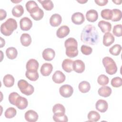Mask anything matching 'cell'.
<instances>
[{
	"instance_id": "1",
	"label": "cell",
	"mask_w": 122,
	"mask_h": 122,
	"mask_svg": "<svg viewBox=\"0 0 122 122\" xmlns=\"http://www.w3.org/2000/svg\"><path fill=\"white\" fill-rule=\"evenodd\" d=\"M81 39L83 43L86 44H97L99 41V36L96 28L91 24L85 26L81 33Z\"/></svg>"
},
{
	"instance_id": "2",
	"label": "cell",
	"mask_w": 122,
	"mask_h": 122,
	"mask_svg": "<svg viewBox=\"0 0 122 122\" xmlns=\"http://www.w3.org/2000/svg\"><path fill=\"white\" fill-rule=\"evenodd\" d=\"M17 28V22L13 18H9L0 26L1 33L6 36H10Z\"/></svg>"
},
{
	"instance_id": "3",
	"label": "cell",
	"mask_w": 122,
	"mask_h": 122,
	"mask_svg": "<svg viewBox=\"0 0 122 122\" xmlns=\"http://www.w3.org/2000/svg\"><path fill=\"white\" fill-rule=\"evenodd\" d=\"M102 63L105 68L106 72L110 74L113 75L117 71V67L114 60L110 57H105L102 59Z\"/></svg>"
},
{
	"instance_id": "4",
	"label": "cell",
	"mask_w": 122,
	"mask_h": 122,
	"mask_svg": "<svg viewBox=\"0 0 122 122\" xmlns=\"http://www.w3.org/2000/svg\"><path fill=\"white\" fill-rule=\"evenodd\" d=\"M18 86L21 92L27 96L30 95L34 91L33 86L30 84L25 80L21 79L19 80L18 82Z\"/></svg>"
},
{
	"instance_id": "5",
	"label": "cell",
	"mask_w": 122,
	"mask_h": 122,
	"mask_svg": "<svg viewBox=\"0 0 122 122\" xmlns=\"http://www.w3.org/2000/svg\"><path fill=\"white\" fill-rule=\"evenodd\" d=\"M59 92L62 97L64 98H69L72 95L73 92V89L71 85L65 84L62 85L60 88Z\"/></svg>"
},
{
	"instance_id": "6",
	"label": "cell",
	"mask_w": 122,
	"mask_h": 122,
	"mask_svg": "<svg viewBox=\"0 0 122 122\" xmlns=\"http://www.w3.org/2000/svg\"><path fill=\"white\" fill-rule=\"evenodd\" d=\"M20 28L21 30L28 31L30 29L32 26V22L28 17H23L20 21Z\"/></svg>"
},
{
	"instance_id": "7",
	"label": "cell",
	"mask_w": 122,
	"mask_h": 122,
	"mask_svg": "<svg viewBox=\"0 0 122 122\" xmlns=\"http://www.w3.org/2000/svg\"><path fill=\"white\" fill-rule=\"evenodd\" d=\"M25 120L29 122H35L39 118L38 113L34 111L30 110L27 111L24 115Z\"/></svg>"
},
{
	"instance_id": "8",
	"label": "cell",
	"mask_w": 122,
	"mask_h": 122,
	"mask_svg": "<svg viewBox=\"0 0 122 122\" xmlns=\"http://www.w3.org/2000/svg\"><path fill=\"white\" fill-rule=\"evenodd\" d=\"M73 70L78 73L83 72L85 70V64L83 61L80 60H76L73 62Z\"/></svg>"
},
{
	"instance_id": "9",
	"label": "cell",
	"mask_w": 122,
	"mask_h": 122,
	"mask_svg": "<svg viewBox=\"0 0 122 122\" xmlns=\"http://www.w3.org/2000/svg\"><path fill=\"white\" fill-rule=\"evenodd\" d=\"M72 22L76 25H80L83 23L85 20V18L83 14L80 12H77L72 14L71 16Z\"/></svg>"
},
{
	"instance_id": "10",
	"label": "cell",
	"mask_w": 122,
	"mask_h": 122,
	"mask_svg": "<svg viewBox=\"0 0 122 122\" xmlns=\"http://www.w3.org/2000/svg\"><path fill=\"white\" fill-rule=\"evenodd\" d=\"M30 14V16L35 20H41L44 16L43 11L39 6L33 10Z\"/></svg>"
},
{
	"instance_id": "11",
	"label": "cell",
	"mask_w": 122,
	"mask_h": 122,
	"mask_svg": "<svg viewBox=\"0 0 122 122\" xmlns=\"http://www.w3.org/2000/svg\"><path fill=\"white\" fill-rule=\"evenodd\" d=\"M65 76L64 73L60 71H56L52 75V79L53 81L58 84L63 82L65 80Z\"/></svg>"
},
{
	"instance_id": "12",
	"label": "cell",
	"mask_w": 122,
	"mask_h": 122,
	"mask_svg": "<svg viewBox=\"0 0 122 122\" xmlns=\"http://www.w3.org/2000/svg\"><path fill=\"white\" fill-rule=\"evenodd\" d=\"M43 58L46 61H51L52 60L55 56V51L51 48H47L42 52Z\"/></svg>"
},
{
	"instance_id": "13",
	"label": "cell",
	"mask_w": 122,
	"mask_h": 122,
	"mask_svg": "<svg viewBox=\"0 0 122 122\" xmlns=\"http://www.w3.org/2000/svg\"><path fill=\"white\" fill-rule=\"evenodd\" d=\"M53 70V66L51 63H44L41 68L40 71L41 74L44 76H49Z\"/></svg>"
},
{
	"instance_id": "14",
	"label": "cell",
	"mask_w": 122,
	"mask_h": 122,
	"mask_svg": "<svg viewBox=\"0 0 122 122\" xmlns=\"http://www.w3.org/2000/svg\"><path fill=\"white\" fill-rule=\"evenodd\" d=\"M70 30L66 25H62L56 31V35L59 38H63L67 36L70 33Z\"/></svg>"
},
{
	"instance_id": "15",
	"label": "cell",
	"mask_w": 122,
	"mask_h": 122,
	"mask_svg": "<svg viewBox=\"0 0 122 122\" xmlns=\"http://www.w3.org/2000/svg\"><path fill=\"white\" fill-rule=\"evenodd\" d=\"M96 109L101 112H105L108 109V104L107 102L104 100H99L95 104Z\"/></svg>"
},
{
	"instance_id": "16",
	"label": "cell",
	"mask_w": 122,
	"mask_h": 122,
	"mask_svg": "<svg viewBox=\"0 0 122 122\" xmlns=\"http://www.w3.org/2000/svg\"><path fill=\"white\" fill-rule=\"evenodd\" d=\"M62 21L61 16L57 13H55L51 15L50 19V23L52 27H57L60 25Z\"/></svg>"
},
{
	"instance_id": "17",
	"label": "cell",
	"mask_w": 122,
	"mask_h": 122,
	"mask_svg": "<svg viewBox=\"0 0 122 122\" xmlns=\"http://www.w3.org/2000/svg\"><path fill=\"white\" fill-rule=\"evenodd\" d=\"M114 37L111 33L106 32L103 37V44L106 47H108L114 42Z\"/></svg>"
},
{
	"instance_id": "18",
	"label": "cell",
	"mask_w": 122,
	"mask_h": 122,
	"mask_svg": "<svg viewBox=\"0 0 122 122\" xmlns=\"http://www.w3.org/2000/svg\"><path fill=\"white\" fill-rule=\"evenodd\" d=\"M86 18L87 20L89 22H95L98 18V12L95 10H90L86 13Z\"/></svg>"
},
{
	"instance_id": "19",
	"label": "cell",
	"mask_w": 122,
	"mask_h": 122,
	"mask_svg": "<svg viewBox=\"0 0 122 122\" xmlns=\"http://www.w3.org/2000/svg\"><path fill=\"white\" fill-rule=\"evenodd\" d=\"M98 27L101 29L103 33H106L110 31L112 29L111 23L105 20H100L98 24Z\"/></svg>"
},
{
	"instance_id": "20",
	"label": "cell",
	"mask_w": 122,
	"mask_h": 122,
	"mask_svg": "<svg viewBox=\"0 0 122 122\" xmlns=\"http://www.w3.org/2000/svg\"><path fill=\"white\" fill-rule=\"evenodd\" d=\"M28 105V100L25 97L20 96L16 101L15 106L20 110H23L27 107Z\"/></svg>"
},
{
	"instance_id": "21",
	"label": "cell",
	"mask_w": 122,
	"mask_h": 122,
	"mask_svg": "<svg viewBox=\"0 0 122 122\" xmlns=\"http://www.w3.org/2000/svg\"><path fill=\"white\" fill-rule=\"evenodd\" d=\"M39 62L38 61L34 59L29 60L26 65L27 71H37L39 68Z\"/></svg>"
},
{
	"instance_id": "22",
	"label": "cell",
	"mask_w": 122,
	"mask_h": 122,
	"mask_svg": "<svg viewBox=\"0 0 122 122\" xmlns=\"http://www.w3.org/2000/svg\"><path fill=\"white\" fill-rule=\"evenodd\" d=\"M73 61L69 59L64 60L62 63V68L63 70L68 73L71 72L73 70Z\"/></svg>"
},
{
	"instance_id": "23",
	"label": "cell",
	"mask_w": 122,
	"mask_h": 122,
	"mask_svg": "<svg viewBox=\"0 0 122 122\" xmlns=\"http://www.w3.org/2000/svg\"><path fill=\"white\" fill-rule=\"evenodd\" d=\"M112 92V89L110 87L107 86H102L99 89L98 93L101 96L107 97L111 95Z\"/></svg>"
},
{
	"instance_id": "24",
	"label": "cell",
	"mask_w": 122,
	"mask_h": 122,
	"mask_svg": "<svg viewBox=\"0 0 122 122\" xmlns=\"http://www.w3.org/2000/svg\"><path fill=\"white\" fill-rule=\"evenodd\" d=\"M66 54L70 58H74L78 54V47L69 46L66 48Z\"/></svg>"
},
{
	"instance_id": "25",
	"label": "cell",
	"mask_w": 122,
	"mask_h": 122,
	"mask_svg": "<svg viewBox=\"0 0 122 122\" xmlns=\"http://www.w3.org/2000/svg\"><path fill=\"white\" fill-rule=\"evenodd\" d=\"M14 78L10 74H6L3 79L4 85L7 87H12L14 83Z\"/></svg>"
},
{
	"instance_id": "26",
	"label": "cell",
	"mask_w": 122,
	"mask_h": 122,
	"mask_svg": "<svg viewBox=\"0 0 122 122\" xmlns=\"http://www.w3.org/2000/svg\"><path fill=\"white\" fill-rule=\"evenodd\" d=\"M20 41L21 44L25 47L29 46L31 42V38L28 33H23L20 38Z\"/></svg>"
},
{
	"instance_id": "27",
	"label": "cell",
	"mask_w": 122,
	"mask_h": 122,
	"mask_svg": "<svg viewBox=\"0 0 122 122\" xmlns=\"http://www.w3.org/2000/svg\"><path fill=\"white\" fill-rule=\"evenodd\" d=\"M24 13V9L22 5H17L15 6L12 10V14L15 17H20Z\"/></svg>"
},
{
	"instance_id": "28",
	"label": "cell",
	"mask_w": 122,
	"mask_h": 122,
	"mask_svg": "<svg viewBox=\"0 0 122 122\" xmlns=\"http://www.w3.org/2000/svg\"><path fill=\"white\" fill-rule=\"evenodd\" d=\"M6 54L8 58L11 60H13L17 57L18 51L15 48L11 47L6 49Z\"/></svg>"
},
{
	"instance_id": "29",
	"label": "cell",
	"mask_w": 122,
	"mask_h": 122,
	"mask_svg": "<svg viewBox=\"0 0 122 122\" xmlns=\"http://www.w3.org/2000/svg\"><path fill=\"white\" fill-rule=\"evenodd\" d=\"M79 91L82 93L88 92L91 89V85L89 82L84 81L81 82L78 86Z\"/></svg>"
},
{
	"instance_id": "30",
	"label": "cell",
	"mask_w": 122,
	"mask_h": 122,
	"mask_svg": "<svg viewBox=\"0 0 122 122\" xmlns=\"http://www.w3.org/2000/svg\"><path fill=\"white\" fill-rule=\"evenodd\" d=\"M53 119L56 122H67L68 117L63 113H55L53 116Z\"/></svg>"
},
{
	"instance_id": "31",
	"label": "cell",
	"mask_w": 122,
	"mask_h": 122,
	"mask_svg": "<svg viewBox=\"0 0 122 122\" xmlns=\"http://www.w3.org/2000/svg\"><path fill=\"white\" fill-rule=\"evenodd\" d=\"M25 76L31 81H36L39 78V73L37 71H26Z\"/></svg>"
},
{
	"instance_id": "32",
	"label": "cell",
	"mask_w": 122,
	"mask_h": 122,
	"mask_svg": "<svg viewBox=\"0 0 122 122\" xmlns=\"http://www.w3.org/2000/svg\"><path fill=\"white\" fill-rule=\"evenodd\" d=\"M88 121L89 122H97L101 118L100 114L94 111H90L88 114Z\"/></svg>"
},
{
	"instance_id": "33",
	"label": "cell",
	"mask_w": 122,
	"mask_h": 122,
	"mask_svg": "<svg viewBox=\"0 0 122 122\" xmlns=\"http://www.w3.org/2000/svg\"><path fill=\"white\" fill-rule=\"evenodd\" d=\"M101 17L105 20H112V10L105 9L102 10L101 12Z\"/></svg>"
},
{
	"instance_id": "34",
	"label": "cell",
	"mask_w": 122,
	"mask_h": 122,
	"mask_svg": "<svg viewBox=\"0 0 122 122\" xmlns=\"http://www.w3.org/2000/svg\"><path fill=\"white\" fill-rule=\"evenodd\" d=\"M112 21H118L121 20L122 19V11L117 9H114L112 10Z\"/></svg>"
},
{
	"instance_id": "35",
	"label": "cell",
	"mask_w": 122,
	"mask_h": 122,
	"mask_svg": "<svg viewBox=\"0 0 122 122\" xmlns=\"http://www.w3.org/2000/svg\"><path fill=\"white\" fill-rule=\"evenodd\" d=\"M122 50V46L120 44H115L109 49L110 53L114 56L119 55Z\"/></svg>"
},
{
	"instance_id": "36",
	"label": "cell",
	"mask_w": 122,
	"mask_h": 122,
	"mask_svg": "<svg viewBox=\"0 0 122 122\" xmlns=\"http://www.w3.org/2000/svg\"><path fill=\"white\" fill-rule=\"evenodd\" d=\"M39 2L41 3L43 8L46 10H51L53 8L54 5L51 0H39Z\"/></svg>"
},
{
	"instance_id": "37",
	"label": "cell",
	"mask_w": 122,
	"mask_h": 122,
	"mask_svg": "<svg viewBox=\"0 0 122 122\" xmlns=\"http://www.w3.org/2000/svg\"><path fill=\"white\" fill-rule=\"evenodd\" d=\"M17 113L16 110L13 107L8 108L5 112L4 115L6 118L10 119L13 118Z\"/></svg>"
},
{
	"instance_id": "38",
	"label": "cell",
	"mask_w": 122,
	"mask_h": 122,
	"mask_svg": "<svg viewBox=\"0 0 122 122\" xmlns=\"http://www.w3.org/2000/svg\"><path fill=\"white\" fill-rule=\"evenodd\" d=\"M109 81V78L106 76L104 74H101L100 75L98 79H97V82L98 83L102 86H105L108 84Z\"/></svg>"
},
{
	"instance_id": "39",
	"label": "cell",
	"mask_w": 122,
	"mask_h": 122,
	"mask_svg": "<svg viewBox=\"0 0 122 122\" xmlns=\"http://www.w3.org/2000/svg\"><path fill=\"white\" fill-rule=\"evenodd\" d=\"M52 112L55 113H65V109L64 106L61 104L57 103L55 104L52 108Z\"/></svg>"
},
{
	"instance_id": "40",
	"label": "cell",
	"mask_w": 122,
	"mask_h": 122,
	"mask_svg": "<svg viewBox=\"0 0 122 122\" xmlns=\"http://www.w3.org/2000/svg\"><path fill=\"white\" fill-rule=\"evenodd\" d=\"M25 6L27 10L30 13L33 10L38 7V5L35 1L33 0H29L26 3Z\"/></svg>"
},
{
	"instance_id": "41",
	"label": "cell",
	"mask_w": 122,
	"mask_h": 122,
	"mask_svg": "<svg viewBox=\"0 0 122 122\" xmlns=\"http://www.w3.org/2000/svg\"><path fill=\"white\" fill-rule=\"evenodd\" d=\"M113 34L116 37L122 36V24H117L113 27L112 30Z\"/></svg>"
},
{
	"instance_id": "42",
	"label": "cell",
	"mask_w": 122,
	"mask_h": 122,
	"mask_svg": "<svg viewBox=\"0 0 122 122\" xmlns=\"http://www.w3.org/2000/svg\"><path fill=\"white\" fill-rule=\"evenodd\" d=\"M111 85L113 87L118 88L122 85V79L120 77H116L112 78L111 80Z\"/></svg>"
},
{
	"instance_id": "43",
	"label": "cell",
	"mask_w": 122,
	"mask_h": 122,
	"mask_svg": "<svg viewBox=\"0 0 122 122\" xmlns=\"http://www.w3.org/2000/svg\"><path fill=\"white\" fill-rule=\"evenodd\" d=\"M64 45L65 48L69 46L78 47V43L77 41L74 38H69L65 41L64 42Z\"/></svg>"
},
{
	"instance_id": "44",
	"label": "cell",
	"mask_w": 122,
	"mask_h": 122,
	"mask_svg": "<svg viewBox=\"0 0 122 122\" xmlns=\"http://www.w3.org/2000/svg\"><path fill=\"white\" fill-rule=\"evenodd\" d=\"M20 96V95L17 92H13L10 93L9 96V102L11 104L15 105L16 101Z\"/></svg>"
},
{
	"instance_id": "45",
	"label": "cell",
	"mask_w": 122,
	"mask_h": 122,
	"mask_svg": "<svg viewBox=\"0 0 122 122\" xmlns=\"http://www.w3.org/2000/svg\"><path fill=\"white\" fill-rule=\"evenodd\" d=\"M81 51L82 54L86 55H89L92 53V49L90 46H88L85 45H82L81 46Z\"/></svg>"
},
{
	"instance_id": "46",
	"label": "cell",
	"mask_w": 122,
	"mask_h": 122,
	"mask_svg": "<svg viewBox=\"0 0 122 122\" xmlns=\"http://www.w3.org/2000/svg\"><path fill=\"white\" fill-rule=\"evenodd\" d=\"M94 1L98 5L100 6H105L108 2V0H95Z\"/></svg>"
},
{
	"instance_id": "47",
	"label": "cell",
	"mask_w": 122,
	"mask_h": 122,
	"mask_svg": "<svg viewBox=\"0 0 122 122\" xmlns=\"http://www.w3.org/2000/svg\"><path fill=\"white\" fill-rule=\"evenodd\" d=\"M6 16H7L6 11L5 10L1 9L0 10V20H2L3 19H5Z\"/></svg>"
},
{
	"instance_id": "48",
	"label": "cell",
	"mask_w": 122,
	"mask_h": 122,
	"mask_svg": "<svg viewBox=\"0 0 122 122\" xmlns=\"http://www.w3.org/2000/svg\"><path fill=\"white\" fill-rule=\"evenodd\" d=\"M0 41H1V43H0V48H2L3 47L4 45H5V40L4 39H2V38L0 37Z\"/></svg>"
},
{
	"instance_id": "49",
	"label": "cell",
	"mask_w": 122,
	"mask_h": 122,
	"mask_svg": "<svg viewBox=\"0 0 122 122\" xmlns=\"http://www.w3.org/2000/svg\"><path fill=\"white\" fill-rule=\"evenodd\" d=\"M112 1L114 2V3H115L116 4H121V2H122V1L121 0H119V1H118V0H112Z\"/></svg>"
},
{
	"instance_id": "50",
	"label": "cell",
	"mask_w": 122,
	"mask_h": 122,
	"mask_svg": "<svg viewBox=\"0 0 122 122\" xmlns=\"http://www.w3.org/2000/svg\"><path fill=\"white\" fill-rule=\"evenodd\" d=\"M78 2H79V3H81V4H84V3H86V2H87V0H80V1H79V0H78L77 1Z\"/></svg>"
}]
</instances>
